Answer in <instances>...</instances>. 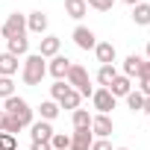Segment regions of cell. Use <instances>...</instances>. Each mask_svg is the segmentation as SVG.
<instances>
[{
	"instance_id": "obj_1",
	"label": "cell",
	"mask_w": 150,
	"mask_h": 150,
	"mask_svg": "<svg viewBox=\"0 0 150 150\" xmlns=\"http://www.w3.org/2000/svg\"><path fill=\"white\" fill-rule=\"evenodd\" d=\"M3 112L24 129V127H30L33 124V109H30V103L24 100V97H18V94H12V97H6V103H3Z\"/></svg>"
},
{
	"instance_id": "obj_2",
	"label": "cell",
	"mask_w": 150,
	"mask_h": 150,
	"mask_svg": "<svg viewBox=\"0 0 150 150\" xmlns=\"http://www.w3.org/2000/svg\"><path fill=\"white\" fill-rule=\"evenodd\" d=\"M44 74H47L44 56H38V53H30V56L24 59V71H21V80H24L27 86H38V83L44 80Z\"/></svg>"
},
{
	"instance_id": "obj_3",
	"label": "cell",
	"mask_w": 150,
	"mask_h": 150,
	"mask_svg": "<svg viewBox=\"0 0 150 150\" xmlns=\"http://www.w3.org/2000/svg\"><path fill=\"white\" fill-rule=\"evenodd\" d=\"M65 83H68L74 91H77L80 97H91V94H94V88L88 86V71H86L83 65H74V62H71V71H68Z\"/></svg>"
},
{
	"instance_id": "obj_4",
	"label": "cell",
	"mask_w": 150,
	"mask_h": 150,
	"mask_svg": "<svg viewBox=\"0 0 150 150\" xmlns=\"http://www.w3.org/2000/svg\"><path fill=\"white\" fill-rule=\"evenodd\" d=\"M0 33L6 35V41H9V38H18V35H27V18L18 15V12H12V15L6 18V24H3Z\"/></svg>"
},
{
	"instance_id": "obj_5",
	"label": "cell",
	"mask_w": 150,
	"mask_h": 150,
	"mask_svg": "<svg viewBox=\"0 0 150 150\" xmlns=\"http://www.w3.org/2000/svg\"><path fill=\"white\" fill-rule=\"evenodd\" d=\"M91 103H94V109H97V115H109L112 109H115V97L109 94V88H97L94 94H91Z\"/></svg>"
},
{
	"instance_id": "obj_6",
	"label": "cell",
	"mask_w": 150,
	"mask_h": 150,
	"mask_svg": "<svg viewBox=\"0 0 150 150\" xmlns=\"http://www.w3.org/2000/svg\"><path fill=\"white\" fill-rule=\"evenodd\" d=\"M74 44H77L80 50H94L97 38H94V33L88 27H77V30H74Z\"/></svg>"
},
{
	"instance_id": "obj_7",
	"label": "cell",
	"mask_w": 150,
	"mask_h": 150,
	"mask_svg": "<svg viewBox=\"0 0 150 150\" xmlns=\"http://www.w3.org/2000/svg\"><path fill=\"white\" fill-rule=\"evenodd\" d=\"M112 129H115V124H112L109 115H94V118H91V132H94L97 138H109Z\"/></svg>"
},
{
	"instance_id": "obj_8",
	"label": "cell",
	"mask_w": 150,
	"mask_h": 150,
	"mask_svg": "<svg viewBox=\"0 0 150 150\" xmlns=\"http://www.w3.org/2000/svg\"><path fill=\"white\" fill-rule=\"evenodd\" d=\"M129 91H132V80H129V77H124V74H118V77L112 80V86H109V94L118 100V97H127Z\"/></svg>"
},
{
	"instance_id": "obj_9",
	"label": "cell",
	"mask_w": 150,
	"mask_h": 150,
	"mask_svg": "<svg viewBox=\"0 0 150 150\" xmlns=\"http://www.w3.org/2000/svg\"><path fill=\"white\" fill-rule=\"evenodd\" d=\"M94 141V132L91 129H74L71 135V150H88Z\"/></svg>"
},
{
	"instance_id": "obj_10",
	"label": "cell",
	"mask_w": 150,
	"mask_h": 150,
	"mask_svg": "<svg viewBox=\"0 0 150 150\" xmlns=\"http://www.w3.org/2000/svg\"><path fill=\"white\" fill-rule=\"evenodd\" d=\"M68 71H71V59L68 56H53V62L47 65V74H53L56 80H65Z\"/></svg>"
},
{
	"instance_id": "obj_11",
	"label": "cell",
	"mask_w": 150,
	"mask_h": 150,
	"mask_svg": "<svg viewBox=\"0 0 150 150\" xmlns=\"http://www.w3.org/2000/svg\"><path fill=\"white\" fill-rule=\"evenodd\" d=\"M30 129H33V141H44V144H50V138H53V127H50V121H35V124H30Z\"/></svg>"
},
{
	"instance_id": "obj_12",
	"label": "cell",
	"mask_w": 150,
	"mask_h": 150,
	"mask_svg": "<svg viewBox=\"0 0 150 150\" xmlns=\"http://www.w3.org/2000/svg\"><path fill=\"white\" fill-rule=\"evenodd\" d=\"M59 47H62V38H56V35H47V38H41V50H38V56H59Z\"/></svg>"
},
{
	"instance_id": "obj_13",
	"label": "cell",
	"mask_w": 150,
	"mask_h": 150,
	"mask_svg": "<svg viewBox=\"0 0 150 150\" xmlns=\"http://www.w3.org/2000/svg\"><path fill=\"white\" fill-rule=\"evenodd\" d=\"M94 53H97V62H103V65H112L115 62V44L112 41H97Z\"/></svg>"
},
{
	"instance_id": "obj_14",
	"label": "cell",
	"mask_w": 150,
	"mask_h": 150,
	"mask_svg": "<svg viewBox=\"0 0 150 150\" xmlns=\"http://www.w3.org/2000/svg\"><path fill=\"white\" fill-rule=\"evenodd\" d=\"M141 65H144V59H141V56H135V53H132V56H127V59H124V77H129V80H132V77H138V74H141Z\"/></svg>"
},
{
	"instance_id": "obj_15",
	"label": "cell",
	"mask_w": 150,
	"mask_h": 150,
	"mask_svg": "<svg viewBox=\"0 0 150 150\" xmlns=\"http://www.w3.org/2000/svg\"><path fill=\"white\" fill-rule=\"evenodd\" d=\"M18 71V56L12 53H0V77H12Z\"/></svg>"
},
{
	"instance_id": "obj_16",
	"label": "cell",
	"mask_w": 150,
	"mask_h": 150,
	"mask_svg": "<svg viewBox=\"0 0 150 150\" xmlns=\"http://www.w3.org/2000/svg\"><path fill=\"white\" fill-rule=\"evenodd\" d=\"M132 21H135L138 27H147V24H150V3H144V0L135 3V6H132Z\"/></svg>"
},
{
	"instance_id": "obj_17",
	"label": "cell",
	"mask_w": 150,
	"mask_h": 150,
	"mask_svg": "<svg viewBox=\"0 0 150 150\" xmlns=\"http://www.w3.org/2000/svg\"><path fill=\"white\" fill-rule=\"evenodd\" d=\"M27 30H30V33H38V35H41V33L47 30V15H44V12H33V15L27 18Z\"/></svg>"
},
{
	"instance_id": "obj_18",
	"label": "cell",
	"mask_w": 150,
	"mask_h": 150,
	"mask_svg": "<svg viewBox=\"0 0 150 150\" xmlns=\"http://www.w3.org/2000/svg\"><path fill=\"white\" fill-rule=\"evenodd\" d=\"M115 77H118V71H115V65H100V71H97V83H100L103 88H109Z\"/></svg>"
},
{
	"instance_id": "obj_19",
	"label": "cell",
	"mask_w": 150,
	"mask_h": 150,
	"mask_svg": "<svg viewBox=\"0 0 150 150\" xmlns=\"http://www.w3.org/2000/svg\"><path fill=\"white\" fill-rule=\"evenodd\" d=\"M86 9H88V6H86V0H65V12H68L71 18H77V21L86 15Z\"/></svg>"
},
{
	"instance_id": "obj_20",
	"label": "cell",
	"mask_w": 150,
	"mask_h": 150,
	"mask_svg": "<svg viewBox=\"0 0 150 150\" xmlns=\"http://www.w3.org/2000/svg\"><path fill=\"white\" fill-rule=\"evenodd\" d=\"M27 50H30V41H27V35L9 38V50H6V53H12V56H24Z\"/></svg>"
},
{
	"instance_id": "obj_21",
	"label": "cell",
	"mask_w": 150,
	"mask_h": 150,
	"mask_svg": "<svg viewBox=\"0 0 150 150\" xmlns=\"http://www.w3.org/2000/svg\"><path fill=\"white\" fill-rule=\"evenodd\" d=\"M74 129H91V115H88V109H74Z\"/></svg>"
},
{
	"instance_id": "obj_22",
	"label": "cell",
	"mask_w": 150,
	"mask_h": 150,
	"mask_svg": "<svg viewBox=\"0 0 150 150\" xmlns=\"http://www.w3.org/2000/svg\"><path fill=\"white\" fill-rule=\"evenodd\" d=\"M38 112H41V121H53V118L59 115V103H56V100H44V103L38 106Z\"/></svg>"
},
{
	"instance_id": "obj_23",
	"label": "cell",
	"mask_w": 150,
	"mask_h": 150,
	"mask_svg": "<svg viewBox=\"0 0 150 150\" xmlns=\"http://www.w3.org/2000/svg\"><path fill=\"white\" fill-rule=\"evenodd\" d=\"M59 106H62V109H80V94L74 91V88H68V91L62 94V100H59Z\"/></svg>"
},
{
	"instance_id": "obj_24",
	"label": "cell",
	"mask_w": 150,
	"mask_h": 150,
	"mask_svg": "<svg viewBox=\"0 0 150 150\" xmlns=\"http://www.w3.org/2000/svg\"><path fill=\"white\" fill-rule=\"evenodd\" d=\"M50 147H53V150H71V135H65V132H53Z\"/></svg>"
},
{
	"instance_id": "obj_25",
	"label": "cell",
	"mask_w": 150,
	"mask_h": 150,
	"mask_svg": "<svg viewBox=\"0 0 150 150\" xmlns=\"http://www.w3.org/2000/svg\"><path fill=\"white\" fill-rule=\"evenodd\" d=\"M127 106H129L132 112H141V109H144V94H141V91H129V94H127Z\"/></svg>"
},
{
	"instance_id": "obj_26",
	"label": "cell",
	"mask_w": 150,
	"mask_h": 150,
	"mask_svg": "<svg viewBox=\"0 0 150 150\" xmlns=\"http://www.w3.org/2000/svg\"><path fill=\"white\" fill-rule=\"evenodd\" d=\"M15 94V83H12V77H0V97H12Z\"/></svg>"
},
{
	"instance_id": "obj_27",
	"label": "cell",
	"mask_w": 150,
	"mask_h": 150,
	"mask_svg": "<svg viewBox=\"0 0 150 150\" xmlns=\"http://www.w3.org/2000/svg\"><path fill=\"white\" fill-rule=\"evenodd\" d=\"M68 88H71V86H68V83H65V80H56V83H53V86H50V91H53V100H56V103H59V100H62V94H65V91H68Z\"/></svg>"
},
{
	"instance_id": "obj_28",
	"label": "cell",
	"mask_w": 150,
	"mask_h": 150,
	"mask_svg": "<svg viewBox=\"0 0 150 150\" xmlns=\"http://www.w3.org/2000/svg\"><path fill=\"white\" fill-rule=\"evenodd\" d=\"M0 150H18V141H15V135H9V132H0Z\"/></svg>"
},
{
	"instance_id": "obj_29",
	"label": "cell",
	"mask_w": 150,
	"mask_h": 150,
	"mask_svg": "<svg viewBox=\"0 0 150 150\" xmlns=\"http://www.w3.org/2000/svg\"><path fill=\"white\" fill-rule=\"evenodd\" d=\"M115 0H86V6H94L97 12H109Z\"/></svg>"
},
{
	"instance_id": "obj_30",
	"label": "cell",
	"mask_w": 150,
	"mask_h": 150,
	"mask_svg": "<svg viewBox=\"0 0 150 150\" xmlns=\"http://www.w3.org/2000/svg\"><path fill=\"white\" fill-rule=\"evenodd\" d=\"M88 150H112V144L106 141V138H97V141H91V147Z\"/></svg>"
},
{
	"instance_id": "obj_31",
	"label": "cell",
	"mask_w": 150,
	"mask_h": 150,
	"mask_svg": "<svg viewBox=\"0 0 150 150\" xmlns=\"http://www.w3.org/2000/svg\"><path fill=\"white\" fill-rule=\"evenodd\" d=\"M138 91H141L144 97H150V77H141V86H138Z\"/></svg>"
},
{
	"instance_id": "obj_32",
	"label": "cell",
	"mask_w": 150,
	"mask_h": 150,
	"mask_svg": "<svg viewBox=\"0 0 150 150\" xmlns=\"http://www.w3.org/2000/svg\"><path fill=\"white\" fill-rule=\"evenodd\" d=\"M30 150H53V147H50V144H44V141H33V147H30Z\"/></svg>"
},
{
	"instance_id": "obj_33",
	"label": "cell",
	"mask_w": 150,
	"mask_h": 150,
	"mask_svg": "<svg viewBox=\"0 0 150 150\" xmlns=\"http://www.w3.org/2000/svg\"><path fill=\"white\" fill-rule=\"evenodd\" d=\"M6 121H9V115L0 109V132H6Z\"/></svg>"
},
{
	"instance_id": "obj_34",
	"label": "cell",
	"mask_w": 150,
	"mask_h": 150,
	"mask_svg": "<svg viewBox=\"0 0 150 150\" xmlns=\"http://www.w3.org/2000/svg\"><path fill=\"white\" fill-rule=\"evenodd\" d=\"M141 77H150V62H147V59H144V65H141V74H138V80H141Z\"/></svg>"
},
{
	"instance_id": "obj_35",
	"label": "cell",
	"mask_w": 150,
	"mask_h": 150,
	"mask_svg": "<svg viewBox=\"0 0 150 150\" xmlns=\"http://www.w3.org/2000/svg\"><path fill=\"white\" fill-rule=\"evenodd\" d=\"M141 112H147V115H150V97H144V109H141Z\"/></svg>"
},
{
	"instance_id": "obj_36",
	"label": "cell",
	"mask_w": 150,
	"mask_h": 150,
	"mask_svg": "<svg viewBox=\"0 0 150 150\" xmlns=\"http://www.w3.org/2000/svg\"><path fill=\"white\" fill-rule=\"evenodd\" d=\"M121 3H129V6H135V3H141V0H121Z\"/></svg>"
},
{
	"instance_id": "obj_37",
	"label": "cell",
	"mask_w": 150,
	"mask_h": 150,
	"mask_svg": "<svg viewBox=\"0 0 150 150\" xmlns=\"http://www.w3.org/2000/svg\"><path fill=\"white\" fill-rule=\"evenodd\" d=\"M147 62H150V41H147Z\"/></svg>"
},
{
	"instance_id": "obj_38",
	"label": "cell",
	"mask_w": 150,
	"mask_h": 150,
	"mask_svg": "<svg viewBox=\"0 0 150 150\" xmlns=\"http://www.w3.org/2000/svg\"><path fill=\"white\" fill-rule=\"evenodd\" d=\"M118 150H129V147H118Z\"/></svg>"
}]
</instances>
